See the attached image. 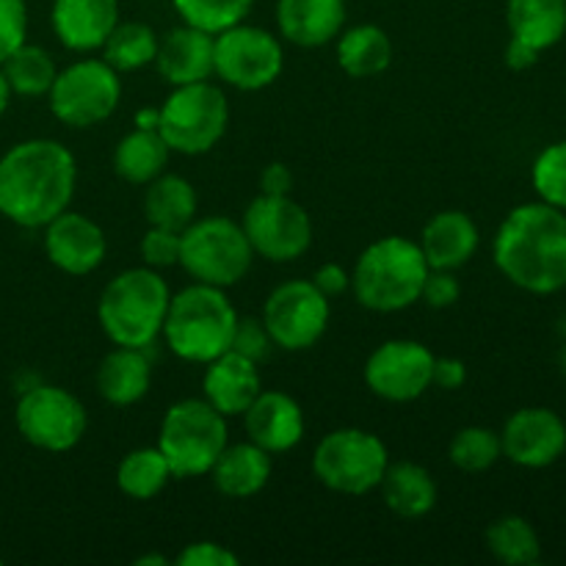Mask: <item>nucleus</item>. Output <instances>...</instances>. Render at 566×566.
I'll return each mask as SVG.
<instances>
[{
	"mask_svg": "<svg viewBox=\"0 0 566 566\" xmlns=\"http://www.w3.org/2000/svg\"><path fill=\"white\" fill-rule=\"evenodd\" d=\"M77 186L75 155L55 138H28L0 155V216L36 230L64 213Z\"/></svg>",
	"mask_w": 566,
	"mask_h": 566,
	"instance_id": "f257e3e1",
	"label": "nucleus"
},
{
	"mask_svg": "<svg viewBox=\"0 0 566 566\" xmlns=\"http://www.w3.org/2000/svg\"><path fill=\"white\" fill-rule=\"evenodd\" d=\"M492 258L514 287L553 296L566 287V210L542 202L517 205L497 227Z\"/></svg>",
	"mask_w": 566,
	"mask_h": 566,
	"instance_id": "f03ea898",
	"label": "nucleus"
},
{
	"mask_svg": "<svg viewBox=\"0 0 566 566\" xmlns=\"http://www.w3.org/2000/svg\"><path fill=\"white\" fill-rule=\"evenodd\" d=\"M429 263L418 241L385 235L363 249L352 271L354 298L370 313H401L420 302Z\"/></svg>",
	"mask_w": 566,
	"mask_h": 566,
	"instance_id": "7ed1b4c3",
	"label": "nucleus"
},
{
	"mask_svg": "<svg viewBox=\"0 0 566 566\" xmlns=\"http://www.w3.org/2000/svg\"><path fill=\"white\" fill-rule=\"evenodd\" d=\"M171 291L164 276L149 265L127 269L105 285L97 318L114 346L147 348L164 332Z\"/></svg>",
	"mask_w": 566,
	"mask_h": 566,
	"instance_id": "20e7f679",
	"label": "nucleus"
},
{
	"mask_svg": "<svg viewBox=\"0 0 566 566\" xmlns=\"http://www.w3.org/2000/svg\"><path fill=\"white\" fill-rule=\"evenodd\" d=\"M235 324L238 313L224 287L193 282L171 296L160 335L166 337L171 354L186 363L208 365L210 359L230 352Z\"/></svg>",
	"mask_w": 566,
	"mask_h": 566,
	"instance_id": "39448f33",
	"label": "nucleus"
},
{
	"mask_svg": "<svg viewBox=\"0 0 566 566\" xmlns=\"http://www.w3.org/2000/svg\"><path fill=\"white\" fill-rule=\"evenodd\" d=\"M158 448L175 479L208 475L227 448V418L205 398H182L160 420Z\"/></svg>",
	"mask_w": 566,
	"mask_h": 566,
	"instance_id": "423d86ee",
	"label": "nucleus"
},
{
	"mask_svg": "<svg viewBox=\"0 0 566 566\" xmlns=\"http://www.w3.org/2000/svg\"><path fill=\"white\" fill-rule=\"evenodd\" d=\"M252 243L238 221L227 216L193 219L180 232V263L193 282L232 287L252 269Z\"/></svg>",
	"mask_w": 566,
	"mask_h": 566,
	"instance_id": "0eeeda50",
	"label": "nucleus"
},
{
	"mask_svg": "<svg viewBox=\"0 0 566 566\" xmlns=\"http://www.w3.org/2000/svg\"><path fill=\"white\" fill-rule=\"evenodd\" d=\"M158 111V133L171 153L180 155L210 153L230 125V103L210 81L171 86Z\"/></svg>",
	"mask_w": 566,
	"mask_h": 566,
	"instance_id": "6e6552de",
	"label": "nucleus"
},
{
	"mask_svg": "<svg viewBox=\"0 0 566 566\" xmlns=\"http://www.w3.org/2000/svg\"><path fill=\"white\" fill-rule=\"evenodd\" d=\"M390 453L381 437L365 429H335L315 446L313 473L326 490L340 495H368L381 484Z\"/></svg>",
	"mask_w": 566,
	"mask_h": 566,
	"instance_id": "1a4fd4ad",
	"label": "nucleus"
},
{
	"mask_svg": "<svg viewBox=\"0 0 566 566\" xmlns=\"http://www.w3.org/2000/svg\"><path fill=\"white\" fill-rule=\"evenodd\" d=\"M14 423L28 446L66 453L86 434L88 415L75 392L59 385H33L17 401Z\"/></svg>",
	"mask_w": 566,
	"mask_h": 566,
	"instance_id": "9d476101",
	"label": "nucleus"
},
{
	"mask_svg": "<svg viewBox=\"0 0 566 566\" xmlns=\"http://www.w3.org/2000/svg\"><path fill=\"white\" fill-rule=\"evenodd\" d=\"M50 111L66 127H94L108 119L122 99L119 72L103 59H83L55 75L48 92Z\"/></svg>",
	"mask_w": 566,
	"mask_h": 566,
	"instance_id": "9b49d317",
	"label": "nucleus"
},
{
	"mask_svg": "<svg viewBox=\"0 0 566 566\" xmlns=\"http://www.w3.org/2000/svg\"><path fill=\"white\" fill-rule=\"evenodd\" d=\"M285 53L280 36L258 25H238L216 33L213 75L241 92H260L282 75Z\"/></svg>",
	"mask_w": 566,
	"mask_h": 566,
	"instance_id": "f8f14e48",
	"label": "nucleus"
},
{
	"mask_svg": "<svg viewBox=\"0 0 566 566\" xmlns=\"http://www.w3.org/2000/svg\"><path fill=\"white\" fill-rule=\"evenodd\" d=\"M252 252L269 263H293L302 258L313 243V221L310 213L287 197H269L260 193L249 202L241 219Z\"/></svg>",
	"mask_w": 566,
	"mask_h": 566,
	"instance_id": "ddd939ff",
	"label": "nucleus"
},
{
	"mask_svg": "<svg viewBox=\"0 0 566 566\" xmlns=\"http://www.w3.org/2000/svg\"><path fill=\"white\" fill-rule=\"evenodd\" d=\"M329 298L313 280L282 282L271 291L263 307V324L282 352H307L329 326Z\"/></svg>",
	"mask_w": 566,
	"mask_h": 566,
	"instance_id": "4468645a",
	"label": "nucleus"
},
{
	"mask_svg": "<svg viewBox=\"0 0 566 566\" xmlns=\"http://www.w3.org/2000/svg\"><path fill=\"white\" fill-rule=\"evenodd\" d=\"M434 374V354L418 340H387L365 363V385L390 403L426 396Z\"/></svg>",
	"mask_w": 566,
	"mask_h": 566,
	"instance_id": "2eb2a0df",
	"label": "nucleus"
},
{
	"mask_svg": "<svg viewBox=\"0 0 566 566\" xmlns=\"http://www.w3.org/2000/svg\"><path fill=\"white\" fill-rule=\"evenodd\" d=\"M503 457L525 470H545L566 451V423L547 407L517 409L501 431Z\"/></svg>",
	"mask_w": 566,
	"mask_h": 566,
	"instance_id": "dca6fc26",
	"label": "nucleus"
},
{
	"mask_svg": "<svg viewBox=\"0 0 566 566\" xmlns=\"http://www.w3.org/2000/svg\"><path fill=\"white\" fill-rule=\"evenodd\" d=\"M108 241L97 221L70 208L44 224V254L59 271L72 276H86L103 265Z\"/></svg>",
	"mask_w": 566,
	"mask_h": 566,
	"instance_id": "f3484780",
	"label": "nucleus"
},
{
	"mask_svg": "<svg viewBox=\"0 0 566 566\" xmlns=\"http://www.w3.org/2000/svg\"><path fill=\"white\" fill-rule=\"evenodd\" d=\"M247 434L263 451L287 453L304 440V412L293 396L282 390H260V396L249 403L241 415Z\"/></svg>",
	"mask_w": 566,
	"mask_h": 566,
	"instance_id": "a211bd4d",
	"label": "nucleus"
},
{
	"mask_svg": "<svg viewBox=\"0 0 566 566\" xmlns=\"http://www.w3.org/2000/svg\"><path fill=\"white\" fill-rule=\"evenodd\" d=\"M119 22V0H53L50 25L59 42L75 53H92L105 44Z\"/></svg>",
	"mask_w": 566,
	"mask_h": 566,
	"instance_id": "6ab92c4d",
	"label": "nucleus"
},
{
	"mask_svg": "<svg viewBox=\"0 0 566 566\" xmlns=\"http://www.w3.org/2000/svg\"><path fill=\"white\" fill-rule=\"evenodd\" d=\"M216 36L193 25H177L158 39L155 66L169 86L210 81L213 77Z\"/></svg>",
	"mask_w": 566,
	"mask_h": 566,
	"instance_id": "aec40b11",
	"label": "nucleus"
},
{
	"mask_svg": "<svg viewBox=\"0 0 566 566\" xmlns=\"http://www.w3.org/2000/svg\"><path fill=\"white\" fill-rule=\"evenodd\" d=\"M260 365L241 357L235 352H224L221 357L205 365L202 392L205 401L224 418H238L249 409V403L260 396Z\"/></svg>",
	"mask_w": 566,
	"mask_h": 566,
	"instance_id": "412c9836",
	"label": "nucleus"
},
{
	"mask_svg": "<svg viewBox=\"0 0 566 566\" xmlns=\"http://www.w3.org/2000/svg\"><path fill=\"white\" fill-rule=\"evenodd\" d=\"M276 25L296 48H324L346 28V0H276Z\"/></svg>",
	"mask_w": 566,
	"mask_h": 566,
	"instance_id": "4be33fe9",
	"label": "nucleus"
},
{
	"mask_svg": "<svg viewBox=\"0 0 566 566\" xmlns=\"http://www.w3.org/2000/svg\"><path fill=\"white\" fill-rule=\"evenodd\" d=\"M418 243L429 269L457 271L479 252V224L462 210H442L426 221Z\"/></svg>",
	"mask_w": 566,
	"mask_h": 566,
	"instance_id": "5701e85b",
	"label": "nucleus"
},
{
	"mask_svg": "<svg viewBox=\"0 0 566 566\" xmlns=\"http://www.w3.org/2000/svg\"><path fill=\"white\" fill-rule=\"evenodd\" d=\"M153 385V363L147 348L116 346L103 357L97 368V392L111 407H133L142 401Z\"/></svg>",
	"mask_w": 566,
	"mask_h": 566,
	"instance_id": "b1692460",
	"label": "nucleus"
},
{
	"mask_svg": "<svg viewBox=\"0 0 566 566\" xmlns=\"http://www.w3.org/2000/svg\"><path fill=\"white\" fill-rule=\"evenodd\" d=\"M210 479H213L216 490L232 501H247V497L258 495L265 490L271 479V453L263 451L260 446L249 442H238L230 446L227 442L224 451L219 453L216 464L210 468Z\"/></svg>",
	"mask_w": 566,
	"mask_h": 566,
	"instance_id": "393cba45",
	"label": "nucleus"
},
{
	"mask_svg": "<svg viewBox=\"0 0 566 566\" xmlns=\"http://www.w3.org/2000/svg\"><path fill=\"white\" fill-rule=\"evenodd\" d=\"M379 490L385 506L403 520H420L437 506V481L423 464L407 459L387 464Z\"/></svg>",
	"mask_w": 566,
	"mask_h": 566,
	"instance_id": "a878e982",
	"label": "nucleus"
},
{
	"mask_svg": "<svg viewBox=\"0 0 566 566\" xmlns=\"http://www.w3.org/2000/svg\"><path fill=\"white\" fill-rule=\"evenodd\" d=\"M506 22L512 39L545 53L566 36V0H509Z\"/></svg>",
	"mask_w": 566,
	"mask_h": 566,
	"instance_id": "bb28decb",
	"label": "nucleus"
},
{
	"mask_svg": "<svg viewBox=\"0 0 566 566\" xmlns=\"http://www.w3.org/2000/svg\"><path fill=\"white\" fill-rule=\"evenodd\" d=\"M337 64L352 77H376L392 64V39L374 22L343 28L337 36Z\"/></svg>",
	"mask_w": 566,
	"mask_h": 566,
	"instance_id": "cd10ccee",
	"label": "nucleus"
},
{
	"mask_svg": "<svg viewBox=\"0 0 566 566\" xmlns=\"http://www.w3.org/2000/svg\"><path fill=\"white\" fill-rule=\"evenodd\" d=\"M197 188L180 175H158L147 182L144 193V216L149 227H164V230L182 232L197 219Z\"/></svg>",
	"mask_w": 566,
	"mask_h": 566,
	"instance_id": "c85d7f7f",
	"label": "nucleus"
},
{
	"mask_svg": "<svg viewBox=\"0 0 566 566\" xmlns=\"http://www.w3.org/2000/svg\"><path fill=\"white\" fill-rule=\"evenodd\" d=\"M169 144L164 142L158 130H142L136 127L133 133L119 138L114 149V171L125 182L133 186H147L155 177L164 175L169 164Z\"/></svg>",
	"mask_w": 566,
	"mask_h": 566,
	"instance_id": "c756f323",
	"label": "nucleus"
},
{
	"mask_svg": "<svg viewBox=\"0 0 566 566\" xmlns=\"http://www.w3.org/2000/svg\"><path fill=\"white\" fill-rule=\"evenodd\" d=\"M175 479L169 470V462L164 459L158 446L153 448H136V451L125 453L116 468V486L122 495L133 497V501H153L166 484Z\"/></svg>",
	"mask_w": 566,
	"mask_h": 566,
	"instance_id": "7c9ffc66",
	"label": "nucleus"
},
{
	"mask_svg": "<svg viewBox=\"0 0 566 566\" xmlns=\"http://www.w3.org/2000/svg\"><path fill=\"white\" fill-rule=\"evenodd\" d=\"M486 547L501 564L531 566L542 558V539L520 514H503L486 528Z\"/></svg>",
	"mask_w": 566,
	"mask_h": 566,
	"instance_id": "2f4dec72",
	"label": "nucleus"
},
{
	"mask_svg": "<svg viewBox=\"0 0 566 566\" xmlns=\"http://www.w3.org/2000/svg\"><path fill=\"white\" fill-rule=\"evenodd\" d=\"M158 39L160 36L147 22H116V28L99 50H103L105 64L114 66L116 72H136L142 66L155 64Z\"/></svg>",
	"mask_w": 566,
	"mask_h": 566,
	"instance_id": "473e14b6",
	"label": "nucleus"
},
{
	"mask_svg": "<svg viewBox=\"0 0 566 566\" xmlns=\"http://www.w3.org/2000/svg\"><path fill=\"white\" fill-rule=\"evenodd\" d=\"M6 81H9L11 92L22 94V97H42L50 92L59 66H55L53 55L36 44H20L9 59L0 64Z\"/></svg>",
	"mask_w": 566,
	"mask_h": 566,
	"instance_id": "72a5a7b5",
	"label": "nucleus"
},
{
	"mask_svg": "<svg viewBox=\"0 0 566 566\" xmlns=\"http://www.w3.org/2000/svg\"><path fill=\"white\" fill-rule=\"evenodd\" d=\"M503 457L501 434L486 426H468V429L457 431L448 448V459L453 468L464 470V473H484L490 470L497 459Z\"/></svg>",
	"mask_w": 566,
	"mask_h": 566,
	"instance_id": "f704fd0d",
	"label": "nucleus"
},
{
	"mask_svg": "<svg viewBox=\"0 0 566 566\" xmlns=\"http://www.w3.org/2000/svg\"><path fill=\"white\" fill-rule=\"evenodd\" d=\"M171 6L186 25L216 36L238 22H247L254 0H171Z\"/></svg>",
	"mask_w": 566,
	"mask_h": 566,
	"instance_id": "c9c22d12",
	"label": "nucleus"
},
{
	"mask_svg": "<svg viewBox=\"0 0 566 566\" xmlns=\"http://www.w3.org/2000/svg\"><path fill=\"white\" fill-rule=\"evenodd\" d=\"M531 182H534V191L542 202L566 210V138L547 144L536 155Z\"/></svg>",
	"mask_w": 566,
	"mask_h": 566,
	"instance_id": "e433bc0d",
	"label": "nucleus"
},
{
	"mask_svg": "<svg viewBox=\"0 0 566 566\" xmlns=\"http://www.w3.org/2000/svg\"><path fill=\"white\" fill-rule=\"evenodd\" d=\"M144 265L149 269H171L180 263V232L164 230V227H149L138 243Z\"/></svg>",
	"mask_w": 566,
	"mask_h": 566,
	"instance_id": "4c0bfd02",
	"label": "nucleus"
},
{
	"mask_svg": "<svg viewBox=\"0 0 566 566\" xmlns=\"http://www.w3.org/2000/svg\"><path fill=\"white\" fill-rule=\"evenodd\" d=\"M271 346H274V340H271L263 318H252V315L238 318L235 332H232L230 352L241 354V357L252 359V363L260 365L271 354Z\"/></svg>",
	"mask_w": 566,
	"mask_h": 566,
	"instance_id": "58836bf2",
	"label": "nucleus"
},
{
	"mask_svg": "<svg viewBox=\"0 0 566 566\" xmlns=\"http://www.w3.org/2000/svg\"><path fill=\"white\" fill-rule=\"evenodd\" d=\"M28 36L25 0H0V64L14 53Z\"/></svg>",
	"mask_w": 566,
	"mask_h": 566,
	"instance_id": "ea45409f",
	"label": "nucleus"
},
{
	"mask_svg": "<svg viewBox=\"0 0 566 566\" xmlns=\"http://www.w3.org/2000/svg\"><path fill=\"white\" fill-rule=\"evenodd\" d=\"M177 566H238L241 558L232 553L230 547L219 545V542H193L180 551L175 558Z\"/></svg>",
	"mask_w": 566,
	"mask_h": 566,
	"instance_id": "a19ab883",
	"label": "nucleus"
},
{
	"mask_svg": "<svg viewBox=\"0 0 566 566\" xmlns=\"http://www.w3.org/2000/svg\"><path fill=\"white\" fill-rule=\"evenodd\" d=\"M459 280L453 276V271H440V269H429V276L423 282V291H420V298H423L429 307L434 310H446L453 307L459 302Z\"/></svg>",
	"mask_w": 566,
	"mask_h": 566,
	"instance_id": "79ce46f5",
	"label": "nucleus"
},
{
	"mask_svg": "<svg viewBox=\"0 0 566 566\" xmlns=\"http://www.w3.org/2000/svg\"><path fill=\"white\" fill-rule=\"evenodd\" d=\"M313 285L318 287L326 298H335L343 296V293L352 287V274H348L340 263H324L313 274Z\"/></svg>",
	"mask_w": 566,
	"mask_h": 566,
	"instance_id": "37998d69",
	"label": "nucleus"
},
{
	"mask_svg": "<svg viewBox=\"0 0 566 566\" xmlns=\"http://www.w3.org/2000/svg\"><path fill=\"white\" fill-rule=\"evenodd\" d=\"M468 381V368L457 357H434V374H431V387L440 390H459Z\"/></svg>",
	"mask_w": 566,
	"mask_h": 566,
	"instance_id": "c03bdc74",
	"label": "nucleus"
},
{
	"mask_svg": "<svg viewBox=\"0 0 566 566\" xmlns=\"http://www.w3.org/2000/svg\"><path fill=\"white\" fill-rule=\"evenodd\" d=\"M293 191V171L285 164H269L260 175V193L269 197H287Z\"/></svg>",
	"mask_w": 566,
	"mask_h": 566,
	"instance_id": "a18cd8bd",
	"label": "nucleus"
},
{
	"mask_svg": "<svg viewBox=\"0 0 566 566\" xmlns=\"http://www.w3.org/2000/svg\"><path fill=\"white\" fill-rule=\"evenodd\" d=\"M539 50H534L531 44L520 42V39H509V48H506V66L514 72H523L531 70V66L539 61Z\"/></svg>",
	"mask_w": 566,
	"mask_h": 566,
	"instance_id": "49530a36",
	"label": "nucleus"
},
{
	"mask_svg": "<svg viewBox=\"0 0 566 566\" xmlns=\"http://www.w3.org/2000/svg\"><path fill=\"white\" fill-rule=\"evenodd\" d=\"M158 108H142L136 114V127H142V130H158Z\"/></svg>",
	"mask_w": 566,
	"mask_h": 566,
	"instance_id": "de8ad7c7",
	"label": "nucleus"
},
{
	"mask_svg": "<svg viewBox=\"0 0 566 566\" xmlns=\"http://www.w3.org/2000/svg\"><path fill=\"white\" fill-rule=\"evenodd\" d=\"M11 86H9V81H6V75H3V70H0V116L6 114V108H9V103H11Z\"/></svg>",
	"mask_w": 566,
	"mask_h": 566,
	"instance_id": "09e8293b",
	"label": "nucleus"
},
{
	"mask_svg": "<svg viewBox=\"0 0 566 566\" xmlns=\"http://www.w3.org/2000/svg\"><path fill=\"white\" fill-rule=\"evenodd\" d=\"M147 564L166 566V564H169V558H164V556H144V558H138V562H136V566H147Z\"/></svg>",
	"mask_w": 566,
	"mask_h": 566,
	"instance_id": "8fccbe9b",
	"label": "nucleus"
}]
</instances>
